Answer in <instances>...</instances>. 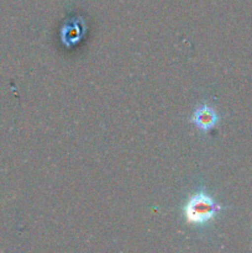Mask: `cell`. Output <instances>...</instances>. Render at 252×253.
<instances>
[{
  "instance_id": "1",
  "label": "cell",
  "mask_w": 252,
  "mask_h": 253,
  "mask_svg": "<svg viewBox=\"0 0 252 253\" xmlns=\"http://www.w3.org/2000/svg\"><path fill=\"white\" fill-rule=\"evenodd\" d=\"M220 210H222L221 205L202 190L189 198L184 208V214L188 222L202 226L211 221Z\"/></svg>"
},
{
  "instance_id": "2",
  "label": "cell",
  "mask_w": 252,
  "mask_h": 253,
  "mask_svg": "<svg viewBox=\"0 0 252 253\" xmlns=\"http://www.w3.org/2000/svg\"><path fill=\"white\" fill-rule=\"evenodd\" d=\"M85 31V21L82 17H74L71 21L66 22L61 29L62 43L67 47H73L83 39Z\"/></svg>"
},
{
  "instance_id": "3",
  "label": "cell",
  "mask_w": 252,
  "mask_h": 253,
  "mask_svg": "<svg viewBox=\"0 0 252 253\" xmlns=\"http://www.w3.org/2000/svg\"><path fill=\"white\" fill-rule=\"evenodd\" d=\"M192 123L197 126L199 130L207 131L211 130L219 123V115L212 108L208 105H203L194 111L192 116Z\"/></svg>"
}]
</instances>
